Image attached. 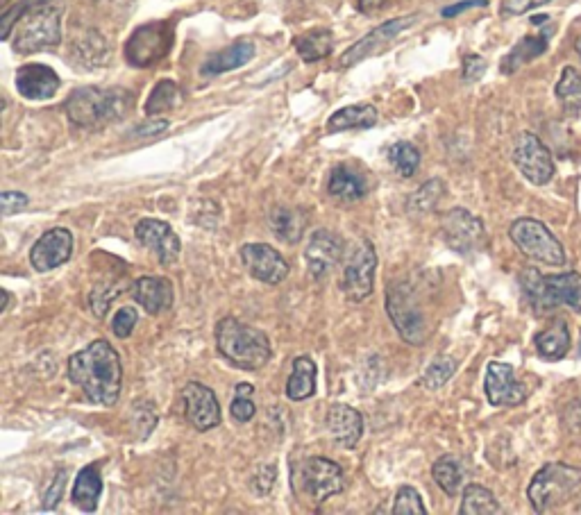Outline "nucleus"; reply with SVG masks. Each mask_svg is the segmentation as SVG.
Masks as SVG:
<instances>
[{
    "label": "nucleus",
    "instance_id": "nucleus-1",
    "mask_svg": "<svg viewBox=\"0 0 581 515\" xmlns=\"http://www.w3.org/2000/svg\"><path fill=\"white\" fill-rule=\"evenodd\" d=\"M69 379L71 384L82 388L89 402L114 407L123 386L119 352L103 339L91 341V345L69 359Z\"/></svg>",
    "mask_w": 581,
    "mask_h": 515
},
{
    "label": "nucleus",
    "instance_id": "nucleus-2",
    "mask_svg": "<svg viewBox=\"0 0 581 515\" xmlns=\"http://www.w3.org/2000/svg\"><path fill=\"white\" fill-rule=\"evenodd\" d=\"M134 94L128 89L82 87L66 98V116L73 125L84 130H100L105 125L119 123L132 112Z\"/></svg>",
    "mask_w": 581,
    "mask_h": 515
},
{
    "label": "nucleus",
    "instance_id": "nucleus-3",
    "mask_svg": "<svg viewBox=\"0 0 581 515\" xmlns=\"http://www.w3.org/2000/svg\"><path fill=\"white\" fill-rule=\"evenodd\" d=\"M520 291L536 314H550L559 307H568L581 314V273L543 275L538 268H525L518 275Z\"/></svg>",
    "mask_w": 581,
    "mask_h": 515
},
{
    "label": "nucleus",
    "instance_id": "nucleus-4",
    "mask_svg": "<svg viewBox=\"0 0 581 515\" xmlns=\"http://www.w3.org/2000/svg\"><path fill=\"white\" fill-rule=\"evenodd\" d=\"M216 348L232 366L241 370H259L271 359V341L257 327L237 318H223L216 325Z\"/></svg>",
    "mask_w": 581,
    "mask_h": 515
},
{
    "label": "nucleus",
    "instance_id": "nucleus-5",
    "mask_svg": "<svg viewBox=\"0 0 581 515\" xmlns=\"http://www.w3.org/2000/svg\"><path fill=\"white\" fill-rule=\"evenodd\" d=\"M12 46L16 53L32 55L39 50L57 48L62 44V3L57 0H37L16 23Z\"/></svg>",
    "mask_w": 581,
    "mask_h": 515
},
{
    "label": "nucleus",
    "instance_id": "nucleus-6",
    "mask_svg": "<svg viewBox=\"0 0 581 515\" xmlns=\"http://www.w3.org/2000/svg\"><path fill=\"white\" fill-rule=\"evenodd\" d=\"M581 491V468L568 463H545L527 488L536 513H552L566 506Z\"/></svg>",
    "mask_w": 581,
    "mask_h": 515
},
{
    "label": "nucleus",
    "instance_id": "nucleus-7",
    "mask_svg": "<svg viewBox=\"0 0 581 515\" xmlns=\"http://www.w3.org/2000/svg\"><path fill=\"white\" fill-rule=\"evenodd\" d=\"M291 479L298 500L311 506H321L330 497L343 493L345 488V477L339 463L323 457L302 459L291 470Z\"/></svg>",
    "mask_w": 581,
    "mask_h": 515
},
{
    "label": "nucleus",
    "instance_id": "nucleus-8",
    "mask_svg": "<svg viewBox=\"0 0 581 515\" xmlns=\"http://www.w3.org/2000/svg\"><path fill=\"white\" fill-rule=\"evenodd\" d=\"M386 311L398 334L409 345H423L427 341V316L409 284L398 282L386 289Z\"/></svg>",
    "mask_w": 581,
    "mask_h": 515
},
{
    "label": "nucleus",
    "instance_id": "nucleus-9",
    "mask_svg": "<svg viewBox=\"0 0 581 515\" xmlns=\"http://www.w3.org/2000/svg\"><path fill=\"white\" fill-rule=\"evenodd\" d=\"M511 241L522 255L541 261L547 266H563L566 264V250H563L561 241L554 236L547 225L536 221V218H518L509 227Z\"/></svg>",
    "mask_w": 581,
    "mask_h": 515
},
{
    "label": "nucleus",
    "instance_id": "nucleus-10",
    "mask_svg": "<svg viewBox=\"0 0 581 515\" xmlns=\"http://www.w3.org/2000/svg\"><path fill=\"white\" fill-rule=\"evenodd\" d=\"M173 46V23L153 21L132 32L125 44V59L137 69H148L168 55Z\"/></svg>",
    "mask_w": 581,
    "mask_h": 515
},
{
    "label": "nucleus",
    "instance_id": "nucleus-11",
    "mask_svg": "<svg viewBox=\"0 0 581 515\" xmlns=\"http://www.w3.org/2000/svg\"><path fill=\"white\" fill-rule=\"evenodd\" d=\"M441 232L448 248L461 257L479 255L488 243L484 223L463 207H454L443 216Z\"/></svg>",
    "mask_w": 581,
    "mask_h": 515
},
{
    "label": "nucleus",
    "instance_id": "nucleus-12",
    "mask_svg": "<svg viewBox=\"0 0 581 515\" xmlns=\"http://www.w3.org/2000/svg\"><path fill=\"white\" fill-rule=\"evenodd\" d=\"M375 270H377V252L370 241H359L350 250L343 266L341 291L348 300L361 302L366 300L375 289Z\"/></svg>",
    "mask_w": 581,
    "mask_h": 515
},
{
    "label": "nucleus",
    "instance_id": "nucleus-13",
    "mask_svg": "<svg viewBox=\"0 0 581 515\" xmlns=\"http://www.w3.org/2000/svg\"><path fill=\"white\" fill-rule=\"evenodd\" d=\"M511 157L522 177H527V182L536 184V187H545L554 177V171H557L550 148L532 132L518 134Z\"/></svg>",
    "mask_w": 581,
    "mask_h": 515
},
{
    "label": "nucleus",
    "instance_id": "nucleus-14",
    "mask_svg": "<svg viewBox=\"0 0 581 515\" xmlns=\"http://www.w3.org/2000/svg\"><path fill=\"white\" fill-rule=\"evenodd\" d=\"M486 400L493 407H518L527 400V386L516 377L511 363L491 361L486 366Z\"/></svg>",
    "mask_w": 581,
    "mask_h": 515
},
{
    "label": "nucleus",
    "instance_id": "nucleus-15",
    "mask_svg": "<svg viewBox=\"0 0 581 515\" xmlns=\"http://www.w3.org/2000/svg\"><path fill=\"white\" fill-rule=\"evenodd\" d=\"M134 236L143 248L153 252L162 266H171L180 259V236L173 232V227L168 223L157 221V218H143L134 227Z\"/></svg>",
    "mask_w": 581,
    "mask_h": 515
},
{
    "label": "nucleus",
    "instance_id": "nucleus-16",
    "mask_svg": "<svg viewBox=\"0 0 581 515\" xmlns=\"http://www.w3.org/2000/svg\"><path fill=\"white\" fill-rule=\"evenodd\" d=\"M73 248V234L66 227H53V230L41 234L35 246H32L30 264L39 273H48V270L64 266L73 257Z\"/></svg>",
    "mask_w": 581,
    "mask_h": 515
},
{
    "label": "nucleus",
    "instance_id": "nucleus-17",
    "mask_svg": "<svg viewBox=\"0 0 581 515\" xmlns=\"http://www.w3.org/2000/svg\"><path fill=\"white\" fill-rule=\"evenodd\" d=\"M182 402L187 420L198 432H209V429L221 425V404H218L212 388L189 382L182 388Z\"/></svg>",
    "mask_w": 581,
    "mask_h": 515
},
{
    "label": "nucleus",
    "instance_id": "nucleus-18",
    "mask_svg": "<svg viewBox=\"0 0 581 515\" xmlns=\"http://www.w3.org/2000/svg\"><path fill=\"white\" fill-rule=\"evenodd\" d=\"M241 261L250 277L264 282V284H280L289 275V264L280 255V252L273 250L268 243H246L241 248Z\"/></svg>",
    "mask_w": 581,
    "mask_h": 515
},
{
    "label": "nucleus",
    "instance_id": "nucleus-19",
    "mask_svg": "<svg viewBox=\"0 0 581 515\" xmlns=\"http://www.w3.org/2000/svg\"><path fill=\"white\" fill-rule=\"evenodd\" d=\"M416 21H418V16L411 14V16H402V19H391L382 23L380 28L370 30L364 39H359L355 46H350L348 50H345V55L341 57V64L355 66L361 62V59L380 53V50L389 46L395 37H400L402 32L411 28Z\"/></svg>",
    "mask_w": 581,
    "mask_h": 515
},
{
    "label": "nucleus",
    "instance_id": "nucleus-20",
    "mask_svg": "<svg viewBox=\"0 0 581 515\" xmlns=\"http://www.w3.org/2000/svg\"><path fill=\"white\" fill-rule=\"evenodd\" d=\"M345 243L339 234H334L330 230H318L311 234L309 246L305 250V261L307 268L314 280H323L332 273V268L343 259Z\"/></svg>",
    "mask_w": 581,
    "mask_h": 515
},
{
    "label": "nucleus",
    "instance_id": "nucleus-21",
    "mask_svg": "<svg viewBox=\"0 0 581 515\" xmlns=\"http://www.w3.org/2000/svg\"><path fill=\"white\" fill-rule=\"evenodd\" d=\"M325 427L332 441L343 450H352L359 443V438L364 436V418L348 404H332L330 411H327Z\"/></svg>",
    "mask_w": 581,
    "mask_h": 515
},
{
    "label": "nucleus",
    "instance_id": "nucleus-22",
    "mask_svg": "<svg viewBox=\"0 0 581 515\" xmlns=\"http://www.w3.org/2000/svg\"><path fill=\"white\" fill-rule=\"evenodd\" d=\"M16 89L28 100H50L60 89V75L46 64H25L16 71Z\"/></svg>",
    "mask_w": 581,
    "mask_h": 515
},
{
    "label": "nucleus",
    "instance_id": "nucleus-23",
    "mask_svg": "<svg viewBox=\"0 0 581 515\" xmlns=\"http://www.w3.org/2000/svg\"><path fill=\"white\" fill-rule=\"evenodd\" d=\"M132 298L146 309V314L159 316L173 307V286L164 277H139L132 284Z\"/></svg>",
    "mask_w": 581,
    "mask_h": 515
},
{
    "label": "nucleus",
    "instance_id": "nucleus-24",
    "mask_svg": "<svg viewBox=\"0 0 581 515\" xmlns=\"http://www.w3.org/2000/svg\"><path fill=\"white\" fill-rule=\"evenodd\" d=\"M257 48L252 41L248 39H241L237 44L227 46L223 50H218V53L209 55L205 59V64H202V75H207V78H214V75H223L227 71H234V69H241V66H246L252 57H255Z\"/></svg>",
    "mask_w": 581,
    "mask_h": 515
},
{
    "label": "nucleus",
    "instance_id": "nucleus-25",
    "mask_svg": "<svg viewBox=\"0 0 581 515\" xmlns=\"http://www.w3.org/2000/svg\"><path fill=\"white\" fill-rule=\"evenodd\" d=\"M307 223L309 218L302 214V211L293 209V207H273L271 214H268V225H271V230L275 232L277 239L282 243H293L302 241V236H305L307 230Z\"/></svg>",
    "mask_w": 581,
    "mask_h": 515
},
{
    "label": "nucleus",
    "instance_id": "nucleus-26",
    "mask_svg": "<svg viewBox=\"0 0 581 515\" xmlns=\"http://www.w3.org/2000/svg\"><path fill=\"white\" fill-rule=\"evenodd\" d=\"M534 345H536V352L547 361H559L566 357L572 345L566 320L559 318V320H554L550 327L541 329V332L534 336Z\"/></svg>",
    "mask_w": 581,
    "mask_h": 515
},
{
    "label": "nucleus",
    "instance_id": "nucleus-27",
    "mask_svg": "<svg viewBox=\"0 0 581 515\" xmlns=\"http://www.w3.org/2000/svg\"><path fill=\"white\" fill-rule=\"evenodd\" d=\"M316 393V363L311 357H298L293 361L289 382H286V398L291 402H305Z\"/></svg>",
    "mask_w": 581,
    "mask_h": 515
},
{
    "label": "nucleus",
    "instance_id": "nucleus-28",
    "mask_svg": "<svg viewBox=\"0 0 581 515\" xmlns=\"http://www.w3.org/2000/svg\"><path fill=\"white\" fill-rule=\"evenodd\" d=\"M100 493H103V479H100L98 468H82L73 484V504L84 513H94L98 509Z\"/></svg>",
    "mask_w": 581,
    "mask_h": 515
},
{
    "label": "nucleus",
    "instance_id": "nucleus-29",
    "mask_svg": "<svg viewBox=\"0 0 581 515\" xmlns=\"http://www.w3.org/2000/svg\"><path fill=\"white\" fill-rule=\"evenodd\" d=\"M377 123V109L373 105H350L334 112L327 121V132L336 134L343 130H368Z\"/></svg>",
    "mask_w": 581,
    "mask_h": 515
},
{
    "label": "nucleus",
    "instance_id": "nucleus-30",
    "mask_svg": "<svg viewBox=\"0 0 581 515\" xmlns=\"http://www.w3.org/2000/svg\"><path fill=\"white\" fill-rule=\"evenodd\" d=\"M327 191L339 202H357L366 196V184L357 173H352L343 166H336L330 175Z\"/></svg>",
    "mask_w": 581,
    "mask_h": 515
},
{
    "label": "nucleus",
    "instance_id": "nucleus-31",
    "mask_svg": "<svg viewBox=\"0 0 581 515\" xmlns=\"http://www.w3.org/2000/svg\"><path fill=\"white\" fill-rule=\"evenodd\" d=\"M296 50H298V55L309 64L321 62V59L330 57L332 50H334L332 30L316 28V30L305 32V35H300L296 39Z\"/></svg>",
    "mask_w": 581,
    "mask_h": 515
},
{
    "label": "nucleus",
    "instance_id": "nucleus-32",
    "mask_svg": "<svg viewBox=\"0 0 581 515\" xmlns=\"http://www.w3.org/2000/svg\"><path fill=\"white\" fill-rule=\"evenodd\" d=\"M432 477L436 481V486L441 488L445 495H459L463 488V479H466V470H463L461 461L452 454H445L432 466Z\"/></svg>",
    "mask_w": 581,
    "mask_h": 515
},
{
    "label": "nucleus",
    "instance_id": "nucleus-33",
    "mask_svg": "<svg viewBox=\"0 0 581 515\" xmlns=\"http://www.w3.org/2000/svg\"><path fill=\"white\" fill-rule=\"evenodd\" d=\"M461 515H500L502 506L488 488L479 484H468L463 488Z\"/></svg>",
    "mask_w": 581,
    "mask_h": 515
},
{
    "label": "nucleus",
    "instance_id": "nucleus-34",
    "mask_svg": "<svg viewBox=\"0 0 581 515\" xmlns=\"http://www.w3.org/2000/svg\"><path fill=\"white\" fill-rule=\"evenodd\" d=\"M547 50V32L543 35H536V37H525L520 41V44L513 46L511 53L504 57L502 62V73H516L520 66H525L532 62V59L541 57Z\"/></svg>",
    "mask_w": 581,
    "mask_h": 515
},
{
    "label": "nucleus",
    "instance_id": "nucleus-35",
    "mask_svg": "<svg viewBox=\"0 0 581 515\" xmlns=\"http://www.w3.org/2000/svg\"><path fill=\"white\" fill-rule=\"evenodd\" d=\"M554 94H557L563 107H566V112L570 114L581 112V73L575 66H566V69H563Z\"/></svg>",
    "mask_w": 581,
    "mask_h": 515
},
{
    "label": "nucleus",
    "instance_id": "nucleus-36",
    "mask_svg": "<svg viewBox=\"0 0 581 515\" xmlns=\"http://www.w3.org/2000/svg\"><path fill=\"white\" fill-rule=\"evenodd\" d=\"M180 103V87L173 80H162L155 84L153 94L146 100V114L148 116H157L164 114L168 109H173Z\"/></svg>",
    "mask_w": 581,
    "mask_h": 515
},
{
    "label": "nucleus",
    "instance_id": "nucleus-37",
    "mask_svg": "<svg viewBox=\"0 0 581 515\" xmlns=\"http://www.w3.org/2000/svg\"><path fill=\"white\" fill-rule=\"evenodd\" d=\"M389 162L400 177H414L420 166V153L416 146H411L407 141L393 143L389 148Z\"/></svg>",
    "mask_w": 581,
    "mask_h": 515
},
{
    "label": "nucleus",
    "instance_id": "nucleus-38",
    "mask_svg": "<svg viewBox=\"0 0 581 515\" xmlns=\"http://www.w3.org/2000/svg\"><path fill=\"white\" fill-rule=\"evenodd\" d=\"M445 187L441 180H429L409 198V214H429L439 207Z\"/></svg>",
    "mask_w": 581,
    "mask_h": 515
},
{
    "label": "nucleus",
    "instance_id": "nucleus-39",
    "mask_svg": "<svg viewBox=\"0 0 581 515\" xmlns=\"http://www.w3.org/2000/svg\"><path fill=\"white\" fill-rule=\"evenodd\" d=\"M75 57L84 62L87 66H96L105 59L107 55V46H105V39L98 35L96 30H89L87 35H84L78 44L73 48Z\"/></svg>",
    "mask_w": 581,
    "mask_h": 515
},
{
    "label": "nucleus",
    "instance_id": "nucleus-40",
    "mask_svg": "<svg viewBox=\"0 0 581 515\" xmlns=\"http://www.w3.org/2000/svg\"><path fill=\"white\" fill-rule=\"evenodd\" d=\"M457 368H459L457 359L436 357L432 363H429V368L425 370L423 384L429 388V391H436V388H441L450 382V377L457 373Z\"/></svg>",
    "mask_w": 581,
    "mask_h": 515
},
{
    "label": "nucleus",
    "instance_id": "nucleus-41",
    "mask_svg": "<svg viewBox=\"0 0 581 515\" xmlns=\"http://www.w3.org/2000/svg\"><path fill=\"white\" fill-rule=\"evenodd\" d=\"M234 395L237 398L232 400V407H230V413H232V418L237 420V422H250L252 418H255V402H252V395H255V386L252 384H239L237 386V391H234Z\"/></svg>",
    "mask_w": 581,
    "mask_h": 515
},
{
    "label": "nucleus",
    "instance_id": "nucleus-42",
    "mask_svg": "<svg viewBox=\"0 0 581 515\" xmlns=\"http://www.w3.org/2000/svg\"><path fill=\"white\" fill-rule=\"evenodd\" d=\"M393 513L395 515H427V509L414 486H402L398 495H395Z\"/></svg>",
    "mask_w": 581,
    "mask_h": 515
},
{
    "label": "nucleus",
    "instance_id": "nucleus-43",
    "mask_svg": "<svg viewBox=\"0 0 581 515\" xmlns=\"http://www.w3.org/2000/svg\"><path fill=\"white\" fill-rule=\"evenodd\" d=\"M35 3L37 0H19V3L12 5L10 10L3 14V19H0V39L7 41L12 37V30L16 28V23L21 21V16L28 12Z\"/></svg>",
    "mask_w": 581,
    "mask_h": 515
},
{
    "label": "nucleus",
    "instance_id": "nucleus-44",
    "mask_svg": "<svg viewBox=\"0 0 581 515\" xmlns=\"http://www.w3.org/2000/svg\"><path fill=\"white\" fill-rule=\"evenodd\" d=\"M137 320H139L137 309L121 307L112 318V332L119 336V339H128V336L134 332V327H137Z\"/></svg>",
    "mask_w": 581,
    "mask_h": 515
},
{
    "label": "nucleus",
    "instance_id": "nucleus-45",
    "mask_svg": "<svg viewBox=\"0 0 581 515\" xmlns=\"http://www.w3.org/2000/svg\"><path fill=\"white\" fill-rule=\"evenodd\" d=\"M66 479H69V475H66V470H60L55 475V479L50 481V486H48V491L44 495V509L46 511H53L57 504H60L62 500V495H64V488H66Z\"/></svg>",
    "mask_w": 581,
    "mask_h": 515
},
{
    "label": "nucleus",
    "instance_id": "nucleus-46",
    "mask_svg": "<svg viewBox=\"0 0 581 515\" xmlns=\"http://www.w3.org/2000/svg\"><path fill=\"white\" fill-rule=\"evenodd\" d=\"M28 196L19 191H5L3 196H0V207H3V216H14V214H21V211L28 207Z\"/></svg>",
    "mask_w": 581,
    "mask_h": 515
},
{
    "label": "nucleus",
    "instance_id": "nucleus-47",
    "mask_svg": "<svg viewBox=\"0 0 581 515\" xmlns=\"http://www.w3.org/2000/svg\"><path fill=\"white\" fill-rule=\"evenodd\" d=\"M486 73V59L479 55L463 57V82H477Z\"/></svg>",
    "mask_w": 581,
    "mask_h": 515
},
{
    "label": "nucleus",
    "instance_id": "nucleus-48",
    "mask_svg": "<svg viewBox=\"0 0 581 515\" xmlns=\"http://www.w3.org/2000/svg\"><path fill=\"white\" fill-rule=\"evenodd\" d=\"M275 477H277L275 466H264L259 470V475L252 479V491H257L259 495L268 493L271 491V486L275 484Z\"/></svg>",
    "mask_w": 581,
    "mask_h": 515
},
{
    "label": "nucleus",
    "instance_id": "nucleus-49",
    "mask_svg": "<svg viewBox=\"0 0 581 515\" xmlns=\"http://www.w3.org/2000/svg\"><path fill=\"white\" fill-rule=\"evenodd\" d=\"M166 130H168V121H164V118H159V121H150V123L139 125V128L134 130L132 134H134V137H155V134H162Z\"/></svg>",
    "mask_w": 581,
    "mask_h": 515
},
{
    "label": "nucleus",
    "instance_id": "nucleus-50",
    "mask_svg": "<svg viewBox=\"0 0 581 515\" xmlns=\"http://www.w3.org/2000/svg\"><path fill=\"white\" fill-rule=\"evenodd\" d=\"M488 3V0H463V3H457V5H450V7H445L443 10V16L445 19H452V16H457L461 12H466L470 10V7H484Z\"/></svg>",
    "mask_w": 581,
    "mask_h": 515
},
{
    "label": "nucleus",
    "instance_id": "nucleus-51",
    "mask_svg": "<svg viewBox=\"0 0 581 515\" xmlns=\"http://www.w3.org/2000/svg\"><path fill=\"white\" fill-rule=\"evenodd\" d=\"M384 5V0H359V10L364 14H375Z\"/></svg>",
    "mask_w": 581,
    "mask_h": 515
},
{
    "label": "nucleus",
    "instance_id": "nucleus-52",
    "mask_svg": "<svg viewBox=\"0 0 581 515\" xmlns=\"http://www.w3.org/2000/svg\"><path fill=\"white\" fill-rule=\"evenodd\" d=\"M7 305H10V293L3 291V307H0V309L5 311V309H7Z\"/></svg>",
    "mask_w": 581,
    "mask_h": 515
},
{
    "label": "nucleus",
    "instance_id": "nucleus-53",
    "mask_svg": "<svg viewBox=\"0 0 581 515\" xmlns=\"http://www.w3.org/2000/svg\"><path fill=\"white\" fill-rule=\"evenodd\" d=\"M575 50H577V55L581 57V37L577 39V44H575Z\"/></svg>",
    "mask_w": 581,
    "mask_h": 515
},
{
    "label": "nucleus",
    "instance_id": "nucleus-54",
    "mask_svg": "<svg viewBox=\"0 0 581 515\" xmlns=\"http://www.w3.org/2000/svg\"><path fill=\"white\" fill-rule=\"evenodd\" d=\"M3 3H10V0H3Z\"/></svg>",
    "mask_w": 581,
    "mask_h": 515
},
{
    "label": "nucleus",
    "instance_id": "nucleus-55",
    "mask_svg": "<svg viewBox=\"0 0 581 515\" xmlns=\"http://www.w3.org/2000/svg\"><path fill=\"white\" fill-rule=\"evenodd\" d=\"M579 357H581V350H579Z\"/></svg>",
    "mask_w": 581,
    "mask_h": 515
},
{
    "label": "nucleus",
    "instance_id": "nucleus-56",
    "mask_svg": "<svg viewBox=\"0 0 581 515\" xmlns=\"http://www.w3.org/2000/svg\"><path fill=\"white\" fill-rule=\"evenodd\" d=\"M543 3H547V0H543Z\"/></svg>",
    "mask_w": 581,
    "mask_h": 515
}]
</instances>
